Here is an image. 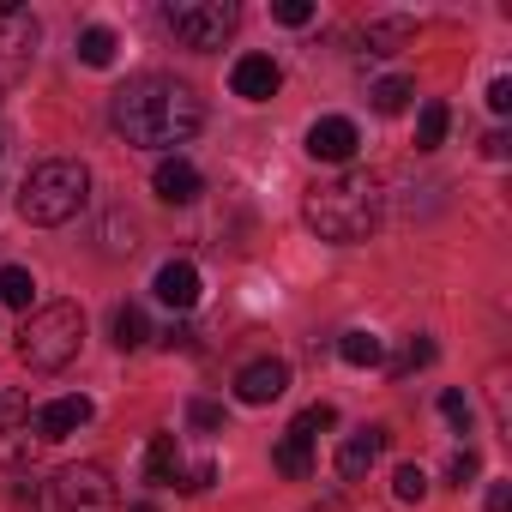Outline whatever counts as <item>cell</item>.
<instances>
[{"label":"cell","instance_id":"obj_12","mask_svg":"<svg viewBox=\"0 0 512 512\" xmlns=\"http://www.w3.org/2000/svg\"><path fill=\"white\" fill-rule=\"evenodd\" d=\"M386 428H356L344 446H338V476H350V482H362L374 464H380V452H386Z\"/></svg>","mask_w":512,"mask_h":512},{"label":"cell","instance_id":"obj_32","mask_svg":"<svg viewBox=\"0 0 512 512\" xmlns=\"http://www.w3.org/2000/svg\"><path fill=\"white\" fill-rule=\"evenodd\" d=\"M272 19H278V25H308V19H314V7H308V0H278Z\"/></svg>","mask_w":512,"mask_h":512},{"label":"cell","instance_id":"obj_24","mask_svg":"<svg viewBox=\"0 0 512 512\" xmlns=\"http://www.w3.org/2000/svg\"><path fill=\"white\" fill-rule=\"evenodd\" d=\"M410 97H416V91H410V79H380V85L368 91V103H374L380 115H398V109H404Z\"/></svg>","mask_w":512,"mask_h":512},{"label":"cell","instance_id":"obj_3","mask_svg":"<svg viewBox=\"0 0 512 512\" xmlns=\"http://www.w3.org/2000/svg\"><path fill=\"white\" fill-rule=\"evenodd\" d=\"M85 199H91V169L73 163V157L37 163V169L25 175V187H19V211H25V223H37V229H55V223H67V217H79Z\"/></svg>","mask_w":512,"mask_h":512},{"label":"cell","instance_id":"obj_8","mask_svg":"<svg viewBox=\"0 0 512 512\" xmlns=\"http://www.w3.org/2000/svg\"><path fill=\"white\" fill-rule=\"evenodd\" d=\"M284 392H290V362H278V356H260V362H247L235 374V398L241 404H272Z\"/></svg>","mask_w":512,"mask_h":512},{"label":"cell","instance_id":"obj_2","mask_svg":"<svg viewBox=\"0 0 512 512\" xmlns=\"http://www.w3.org/2000/svg\"><path fill=\"white\" fill-rule=\"evenodd\" d=\"M302 217H308V229H314L320 241L356 247V241H368V235L380 229V217H386V193H380V181H374L368 169H344V175L308 187Z\"/></svg>","mask_w":512,"mask_h":512},{"label":"cell","instance_id":"obj_36","mask_svg":"<svg viewBox=\"0 0 512 512\" xmlns=\"http://www.w3.org/2000/svg\"><path fill=\"white\" fill-rule=\"evenodd\" d=\"M163 344H169V350H187V344H193V332H187V326H169V332H163Z\"/></svg>","mask_w":512,"mask_h":512},{"label":"cell","instance_id":"obj_23","mask_svg":"<svg viewBox=\"0 0 512 512\" xmlns=\"http://www.w3.org/2000/svg\"><path fill=\"white\" fill-rule=\"evenodd\" d=\"M145 338H151L145 308H133V302H127V308H115V344H121V350H139Z\"/></svg>","mask_w":512,"mask_h":512},{"label":"cell","instance_id":"obj_31","mask_svg":"<svg viewBox=\"0 0 512 512\" xmlns=\"http://www.w3.org/2000/svg\"><path fill=\"white\" fill-rule=\"evenodd\" d=\"M211 476H217L211 464H193V470H181L169 488H181V494H205V488H211Z\"/></svg>","mask_w":512,"mask_h":512},{"label":"cell","instance_id":"obj_34","mask_svg":"<svg viewBox=\"0 0 512 512\" xmlns=\"http://www.w3.org/2000/svg\"><path fill=\"white\" fill-rule=\"evenodd\" d=\"M488 512H512V482H488Z\"/></svg>","mask_w":512,"mask_h":512},{"label":"cell","instance_id":"obj_29","mask_svg":"<svg viewBox=\"0 0 512 512\" xmlns=\"http://www.w3.org/2000/svg\"><path fill=\"white\" fill-rule=\"evenodd\" d=\"M440 416H446L458 434H470V398H464V392H440Z\"/></svg>","mask_w":512,"mask_h":512},{"label":"cell","instance_id":"obj_1","mask_svg":"<svg viewBox=\"0 0 512 512\" xmlns=\"http://www.w3.org/2000/svg\"><path fill=\"white\" fill-rule=\"evenodd\" d=\"M199 127H205V103L193 97V85H181L169 73H139L115 91V133L127 145L175 151V145L199 139Z\"/></svg>","mask_w":512,"mask_h":512},{"label":"cell","instance_id":"obj_9","mask_svg":"<svg viewBox=\"0 0 512 512\" xmlns=\"http://www.w3.org/2000/svg\"><path fill=\"white\" fill-rule=\"evenodd\" d=\"M356 145H362V133H356L350 115H326V121L308 127V157H314V163H350Z\"/></svg>","mask_w":512,"mask_h":512},{"label":"cell","instance_id":"obj_25","mask_svg":"<svg viewBox=\"0 0 512 512\" xmlns=\"http://www.w3.org/2000/svg\"><path fill=\"white\" fill-rule=\"evenodd\" d=\"M434 362V338H410L398 356H392V380H404V374H416V368H428Z\"/></svg>","mask_w":512,"mask_h":512},{"label":"cell","instance_id":"obj_33","mask_svg":"<svg viewBox=\"0 0 512 512\" xmlns=\"http://www.w3.org/2000/svg\"><path fill=\"white\" fill-rule=\"evenodd\" d=\"M488 109H494V115L512 109V79H494V85H488Z\"/></svg>","mask_w":512,"mask_h":512},{"label":"cell","instance_id":"obj_27","mask_svg":"<svg viewBox=\"0 0 512 512\" xmlns=\"http://www.w3.org/2000/svg\"><path fill=\"white\" fill-rule=\"evenodd\" d=\"M187 422H193L199 434H217V428H223V404H211V398H193V404H187Z\"/></svg>","mask_w":512,"mask_h":512},{"label":"cell","instance_id":"obj_13","mask_svg":"<svg viewBox=\"0 0 512 512\" xmlns=\"http://www.w3.org/2000/svg\"><path fill=\"white\" fill-rule=\"evenodd\" d=\"M151 187H157V199H163V205H193L205 181H199V169H193L187 157H163V163H157V175H151Z\"/></svg>","mask_w":512,"mask_h":512},{"label":"cell","instance_id":"obj_16","mask_svg":"<svg viewBox=\"0 0 512 512\" xmlns=\"http://www.w3.org/2000/svg\"><path fill=\"white\" fill-rule=\"evenodd\" d=\"M272 464H278L284 476H296V482H302V476L314 470V440H308L302 428H290V434H284V440L272 446Z\"/></svg>","mask_w":512,"mask_h":512},{"label":"cell","instance_id":"obj_11","mask_svg":"<svg viewBox=\"0 0 512 512\" xmlns=\"http://www.w3.org/2000/svg\"><path fill=\"white\" fill-rule=\"evenodd\" d=\"M157 302L163 308H175V314H187V308H199V266L193 260H169L163 272H157Z\"/></svg>","mask_w":512,"mask_h":512},{"label":"cell","instance_id":"obj_7","mask_svg":"<svg viewBox=\"0 0 512 512\" xmlns=\"http://www.w3.org/2000/svg\"><path fill=\"white\" fill-rule=\"evenodd\" d=\"M278 85H284V73H278L272 55H241V61L229 67V91H235L241 103H272Z\"/></svg>","mask_w":512,"mask_h":512},{"label":"cell","instance_id":"obj_30","mask_svg":"<svg viewBox=\"0 0 512 512\" xmlns=\"http://www.w3.org/2000/svg\"><path fill=\"white\" fill-rule=\"evenodd\" d=\"M332 422H338V410H332V404H308V410H302L290 428H302V434L314 440V434H320V428H332Z\"/></svg>","mask_w":512,"mask_h":512},{"label":"cell","instance_id":"obj_21","mask_svg":"<svg viewBox=\"0 0 512 512\" xmlns=\"http://www.w3.org/2000/svg\"><path fill=\"white\" fill-rule=\"evenodd\" d=\"M446 103L434 97V103H422V115H416V151H440V139H446Z\"/></svg>","mask_w":512,"mask_h":512},{"label":"cell","instance_id":"obj_22","mask_svg":"<svg viewBox=\"0 0 512 512\" xmlns=\"http://www.w3.org/2000/svg\"><path fill=\"white\" fill-rule=\"evenodd\" d=\"M79 61H85V67H109V61H115V31H109V25L79 31Z\"/></svg>","mask_w":512,"mask_h":512},{"label":"cell","instance_id":"obj_14","mask_svg":"<svg viewBox=\"0 0 512 512\" xmlns=\"http://www.w3.org/2000/svg\"><path fill=\"white\" fill-rule=\"evenodd\" d=\"M37 19L25 13V7H13V0H0V55L7 61H19V55H31L37 49Z\"/></svg>","mask_w":512,"mask_h":512},{"label":"cell","instance_id":"obj_6","mask_svg":"<svg viewBox=\"0 0 512 512\" xmlns=\"http://www.w3.org/2000/svg\"><path fill=\"white\" fill-rule=\"evenodd\" d=\"M235 19H241L235 0H175V7L163 13V25L187 49H223V37L235 31Z\"/></svg>","mask_w":512,"mask_h":512},{"label":"cell","instance_id":"obj_10","mask_svg":"<svg viewBox=\"0 0 512 512\" xmlns=\"http://www.w3.org/2000/svg\"><path fill=\"white\" fill-rule=\"evenodd\" d=\"M91 416H97V404H91L85 392H73V398H49L31 428H37V440H67V434H79Z\"/></svg>","mask_w":512,"mask_h":512},{"label":"cell","instance_id":"obj_37","mask_svg":"<svg viewBox=\"0 0 512 512\" xmlns=\"http://www.w3.org/2000/svg\"><path fill=\"white\" fill-rule=\"evenodd\" d=\"M133 512H157V506H151V500H139V506H133Z\"/></svg>","mask_w":512,"mask_h":512},{"label":"cell","instance_id":"obj_20","mask_svg":"<svg viewBox=\"0 0 512 512\" xmlns=\"http://www.w3.org/2000/svg\"><path fill=\"white\" fill-rule=\"evenodd\" d=\"M338 356H344L350 368H380V362H386V344H380L374 332H344V338H338Z\"/></svg>","mask_w":512,"mask_h":512},{"label":"cell","instance_id":"obj_26","mask_svg":"<svg viewBox=\"0 0 512 512\" xmlns=\"http://www.w3.org/2000/svg\"><path fill=\"white\" fill-rule=\"evenodd\" d=\"M392 494H398L404 506H416V500L428 494V476H422V464H398V470H392Z\"/></svg>","mask_w":512,"mask_h":512},{"label":"cell","instance_id":"obj_5","mask_svg":"<svg viewBox=\"0 0 512 512\" xmlns=\"http://www.w3.org/2000/svg\"><path fill=\"white\" fill-rule=\"evenodd\" d=\"M37 512H115V482L103 464H61L43 482Z\"/></svg>","mask_w":512,"mask_h":512},{"label":"cell","instance_id":"obj_4","mask_svg":"<svg viewBox=\"0 0 512 512\" xmlns=\"http://www.w3.org/2000/svg\"><path fill=\"white\" fill-rule=\"evenodd\" d=\"M79 344H85V314L73 302H49V308L25 314V326H19V362L37 374L67 368L79 356Z\"/></svg>","mask_w":512,"mask_h":512},{"label":"cell","instance_id":"obj_17","mask_svg":"<svg viewBox=\"0 0 512 512\" xmlns=\"http://www.w3.org/2000/svg\"><path fill=\"white\" fill-rule=\"evenodd\" d=\"M175 476H181V446H175V434H157V440L145 446V482L169 488Z\"/></svg>","mask_w":512,"mask_h":512},{"label":"cell","instance_id":"obj_19","mask_svg":"<svg viewBox=\"0 0 512 512\" xmlns=\"http://www.w3.org/2000/svg\"><path fill=\"white\" fill-rule=\"evenodd\" d=\"M410 37H416L410 19H374V25H368V55H398Z\"/></svg>","mask_w":512,"mask_h":512},{"label":"cell","instance_id":"obj_35","mask_svg":"<svg viewBox=\"0 0 512 512\" xmlns=\"http://www.w3.org/2000/svg\"><path fill=\"white\" fill-rule=\"evenodd\" d=\"M482 151H488V157H494V163H500V157H506V151H512V139H506V133H488V139H482Z\"/></svg>","mask_w":512,"mask_h":512},{"label":"cell","instance_id":"obj_18","mask_svg":"<svg viewBox=\"0 0 512 512\" xmlns=\"http://www.w3.org/2000/svg\"><path fill=\"white\" fill-rule=\"evenodd\" d=\"M31 302H37V278L25 266H0V308L31 314Z\"/></svg>","mask_w":512,"mask_h":512},{"label":"cell","instance_id":"obj_15","mask_svg":"<svg viewBox=\"0 0 512 512\" xmlns=\"http://www.w3.org/2000/svg\"><path fill=\"white\" fill-rule=\"evenodd\" d=\"M37 434H31V422H0V470H25L31 458H37Z\"/></svg>","mask_w":512,"mask_h":512},{"label":"cell","instance_id":"obj_28","mask_svg":"<svg viewBox=\"0 0 512 512\" xmlns=\"http://www.w3.org/2000/svg\"><path fill=\"white\" fill-rule=\"evenodd\" d=\"M476 470H482V458L464 446V452H452V464H446V482H452V488H470V482H476Z\"/></svg>","mask_w":512,"mask_h":512}]
</instances>
